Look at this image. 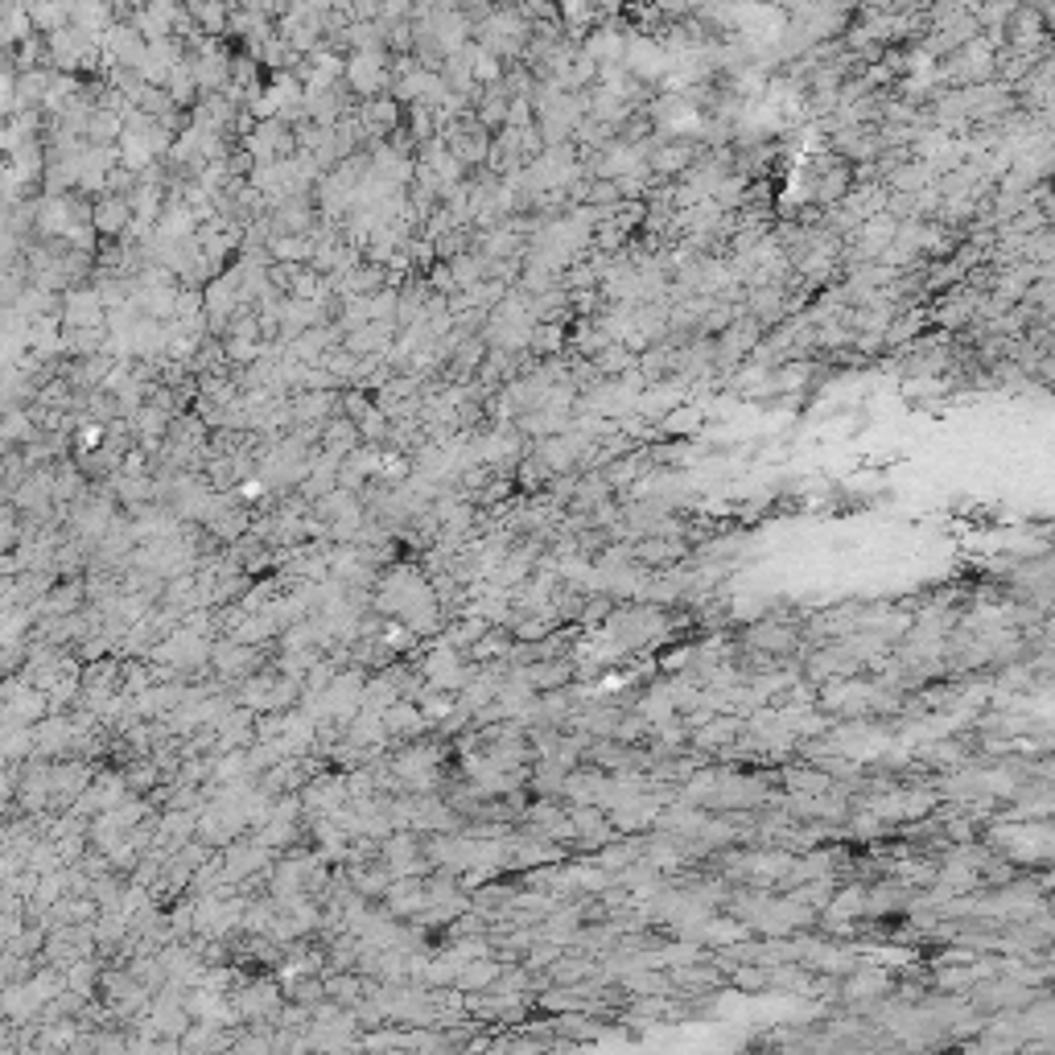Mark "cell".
Listing matches in <instances>:
<instances>
[{"label": "cell", "instance_id": "6da1fadb", "mask_svg": "<svg viewBox=\"0 0 1055 1055\" xmlns=\"http://www.w3.org/2000/svg\"><path fill=\"white\" fill-rule=\"evenodd\" d=\"M268 858H272V845H264L260 837L256 841H240V845H231L223 854V874H227V882H244L248 874L264 870Z\"/></svg>", "mask_w": 1055, "mask_h": 1055}, {"label": "cell", "instance_id": "7a4b0ae2", "mask_svg": "<svg viewBox=\"0 0 1055 1055\" xmlns=\"http://www.w3.org/2000/svg\"><path fill=\"white\" fill-rule=\"evenodd\" d=\"M256 648L252 643H240V639H223V643H215V652H211V664H215V672L219 676H252L256 672Z\"/></svg>", "mask_w": 1055, "mask_h": 1055}, {"label": "cell", "instance_id": "3957f363", "mask_svg": "<svg viewBox=\"0 0 1055 1055\" xmlns=\"http://www.w3.org/2000/svg\"><path fill=\"white\" fill-rule=\"evenodd\" d=\"M384 726H388L392 738L413 742V738H421V730L433 726V722L425 718V709H421V705H413V697H404V701H392V705L384 709Z\"/></svg>", "mask_w": 1055, "mask_h": 1055}, {"label": "cell", "instance_id": "277c9868", "mask_svg": "<svg viewBox=\"0 0 1055 1055\" xmlns=\"http://www.w3.org/2000/svg\"><path fill=\"white\" fill-rule=\"evenodd\" d=\"M91 223H95L99 235H120V231H128V223H132V194H104V198L95 202Z\"/></svg>", "mask_w": 1055, "mask_h": 1055}, {"label": "cell", "instance_id": "5b68a950", "mask_svg": "<svg viewBox=\"0 0 1055 1055\" xmlns=\"http://www.w3.org/2000/svg\"><path fill=\"white\" fill-rule=\"evenodd\" d=\"M503 973V961L495 957H479V961H466L458 981H454V990H466V994H479V990H495V981Z\"/></svg>", "mask_w": 1055, "mask_h": 1055}, {"label": "cell", "instance_id": "8992f818", "mask_svg": "<svg viewBox=\"0 0 1055 1055\" xmlns=\"http://www.w3.org/2000/svg\"><path fill=\"white\" fill-rule=\"evenodd\" d=\"M66 326H104V297L99 293H71L62 305Z\"/></svg>", "mask_w": 1055, "mask_h": 1055}, {"label": "cell", "instance_id": "52a82bcc", "mask_svg": "<svg viewBox=\"0 0 1055 1055\" xmlns=\"http://www.w3.org/2000/svg\"><path fill=\"white\" fill-rule=\"evenodd\" d=\"M384 79H388V71H384V58L376 54V50H359L355 54V62H351V83L363 91V95H371V91H380L384 87Z\"/></svg>", "mask_w": 1055, "mask_h": 1055}, {"label": "cell", "instance_id": "ba28073f", "mask_svg": "<svg viewBox=\"0 0 1055 1055\" xmlns=\"http://www.w3.org/2000/svg\"><path fill=\"white\" fill-rule=\"evenodd\" d=\"M524 676H528V685L536 693H553V689H561V680H569V664H561V660H532L524 668Z\"/></svg>", "mask_w": 1055, "mask_h": 1055}, {"label": "cell", "instance_id": "9c48e42d", "mask_svg": "<svg viewBox=\"0 0 1055 1055\" xmlns=\"http://www.w3.org/2000/svg\"><path fill=\"white\" fill-rule=\"evenodd\" d=\"M71 738H75L71 722H42L38 726V755H66Z\"/></svg>", "mask_w": 1055, "mask_h": 1055}, {"label": "cell", "instance_id": "30bf717a", "mask_svg": "<svg viewBox=\"0 0 1055 1055\" xmlns=\"http://www.w3.org/2000/svg\"><path fill=\"white\" fill-rule=\"evenodd\" d=\"M487 631H491V623H487L483 615H466L462 623H454V627L446 631V643H454L458 652H470L474 643H479V639H483Z\"/></svg>", "mask_w": 1055, "mask_h": 1055}, {"label": "cell", "instance_id": "8fae6325", "mask_svg": "<svg viewBox=\"0 0 1055 1055\" xmlns=\"http://www.w3.org/2000/svg\"><path fill=\"white\" fill-rule=\"evenodd\" d=\"M413 635H417V631H413V627H408L404 619H400V623L392 619V623H388V627L380 631V639L388 643V652H404V648H408V643H413Z\"/></svg>", "mask_w": 1055, "mask_h": 1055}, {"label": "cell", "instance_id": "7c38bea8", "mask_svg": "<svg viewBox=\"0 0 1055 1055\" xmlns=\"http://www.w3.org/2000/svg\"><path fill=\"white\" fill-rule=\"evenodd\" d=\"M512 635H516L520 643H540L544 635H549V623H544V619H520V623L512 627Z\"/></svg>", "mask_w": 1055, "mask_h": 1055}]
</instances>
